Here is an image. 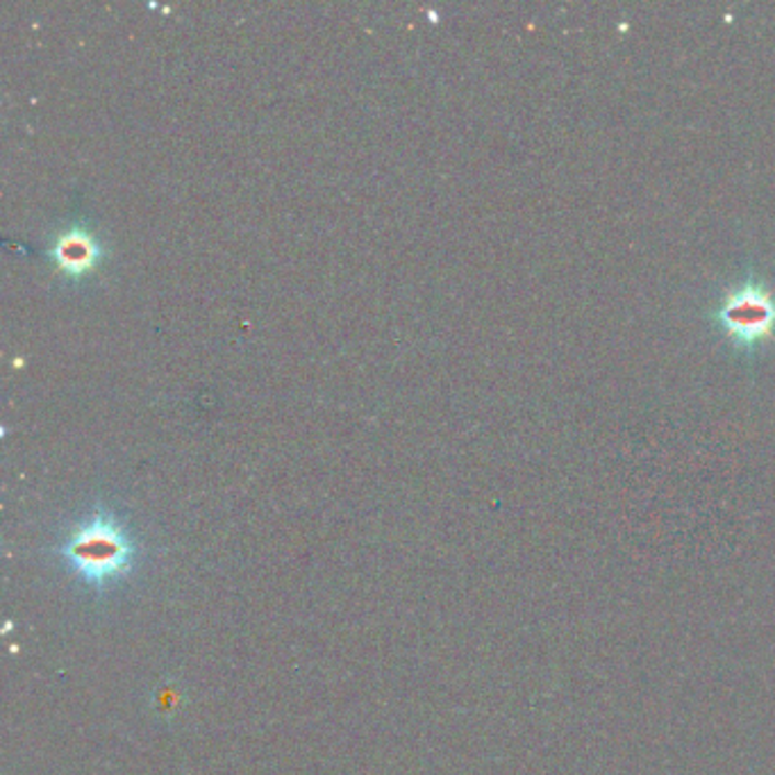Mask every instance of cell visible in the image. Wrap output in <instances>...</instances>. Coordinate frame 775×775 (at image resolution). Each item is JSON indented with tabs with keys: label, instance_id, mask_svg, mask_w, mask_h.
Segmentation results:
<instances>
[{
	"label": "cell",
	"instance_id": "cell-1",
	"mask_svg": "<svg viewBox=\"0 0 775 775\" xmlns=\"http://www.w3.org/2000/svg\"><path fill=\"white\" fill-rule=\"evenodd\" d=\"M57 555L82 587L105 594L135 571L139 551L133 530L121 516L99 505L74 524Z\"/></svg>",
	"mask_w": 775,
	"mask_h": 775
},
{
	"label": "cell",
	"instance_id": "cell-2",
	"mask_svg": "<svg viewBox=\"0 0 775 775\" xmlns=\"http://www.w3.org/2000/svg\"><path fill=\"white\" fill-rule=\"evenodd\" d=\"M717 316L734 344H760L775 333V296L762 284L749 282L723 296Z\"/></svg>",
	"mask_w": 775,
	"mask_h": 775
},
{
	"label": "cell",
	"instance_id": "cell-3",
	"mask_svg": "<svg viewBox=\"0 0 775 775\" xmlns=\"http://www.w3.org/2000/svg\"><path fill=\"white\" fill-rule=\"evenodd\" d=\"M50 267L69 282L89 278L105 260V244L87 223H69L55 233L46 250Z\"/></svg>",
	"mask_w": 775,
	"mask_h": 775
}]
</instances>
